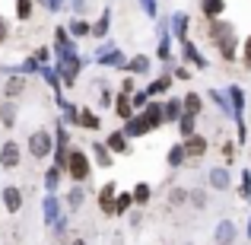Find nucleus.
<instances>
[{
	"label": "nucleus",
	"mask_w": 251,
	"mask_h": 245,
	"mask_svg": "<svg viewBox=\"0 0 251 245\" xmlns=\"http://www.w3.org/2000/svg\"><path fill=\"white\" fill-rule=\"evenodd\" d=\"M67 172H70V178H74V182H86V178H89V156H86L83 150H70Z\"/></svg>",
	"instance_id": "f257e3e1"
},
{
	"label": "nucleus",
	"mask_w": 251,
	"mask_h": 245,
	"mask_svg": "<svg viewBox=\"0 0 251 245\" xmlns=\"http://www.w3.org/2000/svg\"><path fill=\"white\" fill-rule=\"evenodd\" d=\"M51 150H54V140H51L48 131H35V134L29 137V153H32V160H45Z\"/></svg>",
	"instance_id": "f03ea898"
},
{
	"label": "nucleus",
	"mask_w": 251,
	"mask_h": 245,
	"mask_svg": "<svg viewBox=\"0 0 251 245\" xmlns=\"http://www.w3.org/2000/svg\"><path fill=\"white\" fill-rule=\"evenodd\" d=\"M19 156H23V150H19L16 140H6L3 147H0V165H3V169H16Z\"/></svg>",
	"instance_id": "7ed1b4c3"
},
{
	"label": "nucleus",
	"mask_w": 251,
	"mask_h": 245,
	"mask_svg": "<svg viewBox=\"0 0 251 245\" xmlns=\"http://www.w3.org/2000/svg\"><path fill=\"white\" fill-rule=\"evenodd\" d=\"M203 153H207V140H203L201 134H191L188 140H184V156H188V160H201Z\"/></svg>",
	"instance_id": "20e7f679"
},
{
	"label": "nucleus",
	"mask_w": 251,
	"mask_h": 245,
	"mask_svg": "<svg viewBox=\"0 0 251 245\" xmlns=\"http://www.w3.org/2000/svg\"><path fill=\"white\" fill-rule=\"evenodd\" d=\"M0 197H3V207L10 210V214H19V207H23V191H19L16 185H6Z\"/></svg>",
	"instance_id": "39448f33"
},
{
	"label": "nucleus",
	"mask_w": 251,
	"mask_h": 245,
	"mask_svg": "<svg viewBox=\"0 0 251 245\" xmlns=\"http://www.w3.org/2000/svg\"><path fill=\"white\" fill-rule=\"evenodd\" d=\"M99 207H102V214H115V182H108L99 191Z\"/></svg>",
	"instance_id": "423d86ee"
},
{
	"label": "nucleus",
	"mask_w": 251,
	"mask_h": 245,
	"mask_svg": "<svg viewBox=\"0 0 251 245\" xmlns=\"http://www.w3.org/2000/svg\"><path fill=\"white\" fill-rule=\"evenodd\" d=\"M147 131H153V128H150L147 115H140V118H130V121H127V131H124V134H130V137H143Z\"/></svg>",
	"instance_id": "0eeeda50"
},
{
	"label": "nucleus",
	"mask_w": 251,
	"mask_h": 245,
	"mask_svg": "<svg viewBox=\"0 0 251 245\" xmlns=\"http://www.w3.org/2000/svg\"><path fill=\"white\" fill-rule=\"evenodd\" d=\"M201 10L207 13L210 19H220L223 10H226V0H201Z\"/></svg>",
	"instance_id": "6e6552de"
},
{
	"label": "nucleus",
	"mask_w": 251,
	"mask_h": 245,
	"mask_svg": "<svg viewBox=\"0 0 251 245\" xmlns=\"http://www.w3.org/2000/svg\"><path fill=\"white\" fill-rule=\"evenodd\" d=\"M115 115H118V118H124V121H130V118H134V105H130V99H127V96H118V102H115Z\"/></svg>",
	"instance_id": "1a4fd4ad"
},
{
	"label": "nucleus",
	"mask_w": 251,
	"mask_h": 245,
	"mask_svg": "<svg viewBox=\"0 0 251 245\" xmlns=\"http://www.w3.org/2000/svg\"><path fill=\"white\" fill-rule=\"evenodd\" d=\"M181 115H184V109H181V102H175V99L162 105V118H166V121H178Z\"/></svg>",
	"instance_id": "9d476101"
},
{
	"label": "nucleus",
	"mask_w": 251,
	"mask_h": 245,
	"mask_svg": "<svg viewBox=\"0 0 251 245\" xmlns=\"http://www.w3.org/2000/svg\"><path fill=\"white\" fill-rule=\"evenodd\" d=\"M25 89V80L23 77H10V80L3 83V92H6V99H13V96H19V92Z\"/></svg>",
	"instance_id": "9b49d317"
},
{
	"label": "nucleus",
	"mask_w": 251,
	"mask_h": 245,
	"mask_svg": "<svg viewBox=\"0 0 251 245\" xmlns=\"http://www.w3.org/2000/svg\"><path fill=\"white\" fill-rule=\"evenodd\" d=\"M0 124H6V128H13V124H16V105H13V102H3V105H0Z\"/></svg>",
	"instance_id": "f8f14e48"
},
{
	"label": "nucleus",
	"mask_w": 251,
	"mask_h": 245,
	"mask_svg": "<svg viewBox=\"0 0 251 245\" xmlns=\"http://www.w3.org/2000/svg\"><path fill=\"white\" fill-rule=\"evenodd\" d=\"M210 185H213L216 191L229 188V172L226 169H213V172H210Z\"/></svg>",
	"instance_id": "ddd939ff"
},
{
	"label": "nucleus",
	"mask_w": 251,
	"mask_h": 245,
	"mask_svg": "<svg viewBox=\"0 0 251 245\" xmlns=\"http://www.w3.org/2000/svg\"><path fill=\"white\" fill-rule=\"evenodd\" d=\"M105 147H108L111 153H124V150H127V137L118 131V134H111V137H108V143H105Z\"/></svg>",
	"instance_id": "4468645a"
},
{
	"label": "nucleus",
	"mask_w": 251,
	"mask_h": 245,
	"mask_svg": "<svg viewBox=\"0 0 251 245\" xmlns=\"http://www.w3.org/2000/svg\"><path fill=\"white\" fill-rule=\"evenodd\" d=\"M184 115H197V111H201V96H197V92H188V96H184Z\"/></svg>",
	"instance_id": "2eb2a0df"
},
{
	"label": "nucleus",
	"mask_w": 251,
	"mask_h": 245,
	"mask_svg": "<svg viewBox=\"0 0 251 245\" xmlns=\"http://www.w3.org/2000/svg\"><path fill=\"white\" fill-rule=\"evenodd\" d=\"M32 10H35V0H16V19H32Z\"/></svg>",
	"instance_id": "dca6fc26"
},
{
	"label": "nucleus",
	"mask_w": 251,
	"mask_h": 245,
	"mask_svg": "<svg viewBox=\"0 0 251 245\" xmlns=\"http://www.w3.org/2000/svg\"><path fill=\"white\" fill-rule=\"evenodd\" d=\"M92 153H96L99 165H111V150L105 147V143H92Z\"/></svg>",
	"instance_id": "f3484780"
},
{
	"label": "nucleus",
	"mask_w": 251,
	"mask_h": 245,
	"mask_svg": "<svg viewBox=\"0 0 251 245\" xmlns=\"http://www.w3.org/2000/svg\"><path fill=\"white\" fill-rule=\"evenodd\" d=\"M57 182H61V165H51L48 175H45V188L54 191V188H57Z\"/></svg>",
	"instance_id": "a211bd4d"
},
{
	"label": "nucleus",
	"mask_w": 251,
	"mask_h": 245,
	"mask_svg": "<svg viewBox=\"0 0 251 245\" xmlns=\"http://www.w3.org/2000/svg\"><path fill=\"white\" fill-rule=\"evenodd\" d=\"M150 194H153V191H150V185H147V182H140V185L134 188V201H137V204H147V201H150Z\"/></svg>",
	"instance_id": "6ab92c4d"
},
{
	"label": "nucleus",
	"mask_w": 251,
	"mask_h": 245,
	"mask_svg": "<svg viewBox=\"0 0 251 245\" xmlns=\"http://www.w3.org/2000/svg\"><path fill=\"white\" fill-rule=\"evenodd\" d=\"M184 160H188V156H184V147H172L169 150V165H184Z\"/></svg>",
	"instance_id": "aec40b11"
},
{
	"label": "nucleus",
	"mask_w": 251,
	"mask_h": 245,
	"mask_svg": "<svg viewBox=\"0 0 251 245\" xmlns=\"http://www.w3.org/2000/svg\"><path fill=\"white\" fill-rule=\"evenodd\" d=\"M130 204H134V194H118L115 197V214H124Z\"/></svg>",
	"instance_id": "412c9836"
},
{
	"label": "nucleus",
	"mask_w": 251,
	"mask_h": 245,
	"mask_svg": "<svg viewBox=\"0 0 251 245\" xmlns=\"http://www.w3.org/2000/svg\"><path fill=\"white\" fill-rule=\"evenodd\" d=\"M76 121H80L83 128H92V131L99 128V115H92V111H80V118H76Z\"/></svg>",
	"instance_id": "4be33fe9"
},
{
	"label": "nucleus",
	"mask_w": 251,
	"mask_h": 245,
	"mask_svg": "<svg viewBox=\"0 0 251 245\" xmlns=\"http://www.w3.org/2000/svg\"><path fill=\"white\" fill-rule=\"evenodd\" d=\"M184 57H188L191 64H197V67H203V61H201V51H197V48H194V45H191V42L184 45Z\"/></svg>",
	"instance_id": "5701e85b"
},
{
	"label": "nucleus",
	"mask_w": 251,
	"mask_h": 245,
	"mask_svg": "<svg viewBox=\"0 0 251 245\" xmlns=\"http://www.w3.org/2000/svg\"><path fill=\"white\" fill-rule=\"evenodd\" d=\"M178 121H181V134H184V137L194 134V115H181Z\"/></svg>",
	"instance_id": "b1692460"
},
{
	"label": "nucleus",
	"mask_w": 251,
	"mask_h": 245,
	"mask_svg": "<svg viewBox=\"0 0 251 245\" xmlns=\"http://www.w3.org/2000/svg\"><path fill=\"white\" fill-rule=\"evenodd\" d=\"M70 32H74V35H92V26L83 23V19H76V23L70 26Z\"/></svg>",
	"instance_id": "393cba45"
},
{
	"label": "nucleus",
	"mask_w": 251,
	"mask_h": 245,
	"mask_svg": "<svg viewBox=\"0 0 251 245\" xmlns=\"http://www.w3.org/2000/svg\"><path fill=\"white\" fill-rule=\"evenodd\" d=\"M105 32H108V13H102V19L92 26V35H105Z\"/></svg>",
	"instance_id": "a878e982"
},
{
	"label": "nucleus",
	"mask_w": 251,
	"mask_h": 245,
	"mask_svg": "<svg viewBox=\"0 0 251 245\" xmlns=\"http://www.w3.org/2000/svg\"><path fill=\"white\" fill-rule=\"evenodd\" d=\"M216 239H220V242H232V226H229V223H223V226L216 229Z\"/></svg>",
	"instance_id": "bb28decb"
},
{
	"label": "nucleus",
	"mask_w": 251,
	"mask_h": 245,
	"mask_svg": "<svg viewBox=\"0 0 251 245\" xmlns=\"http://www.w3.org/2000/svg\"><path fill=\"white\" fill-rule=\"evenodd\" d=\"M184 197H188V194H184L181 188H175V191L169 194V204H184Z\"/></svg>",
	"instance_id": "cd10ccee"
},
{
	"label": "nucleus",
	"mask_w": 251,
	"mask_h": 245,
	"mask_svg": "<svg viewBox=\"0 0 251 245\" xmlns=\"http://www.w3.org/2000/svg\"><path fill=\"white\" fill-rule=\"evenodd\" d=\"M147 67H150V61H147V57H137V61L130 64V70H137V74H143Z\"/></svg>",
	"instance_id": "c85d7f7f"
},
{
	"label": "nucleus",
	"mask_w": 251,
	"mask_h": 245,
	"mask_svg": "<svg viewBox=\"0 0 251 245\" xmlns=\"http://www.w3.org/2000/svg\"><path fill=\"white\" fill-rule=\"evenodd\" d=\"M80 201H83V191L74 188V191H70V207H80Z\"/></svg>",
	"instance_id": "c756f323"
},
{
	"label": "nucleus",
	"mask_w": 251,
	"mask_h": 245,
	"mask_svg": "<svg viewBox=\"0 0 251 245\" xmlns=\"http://www.w3.org/2000/svg\"><path fill=\"white\" fill-rule=\"evenodd\" d=\"M242 61H245L248 67H251V38H248L245 45H242Z\"/></svg>",
	"instance_id": "7c9ffc66"
},
{
	"label": "nucleus",
	"mask_w": 251,
	"mask_h": 245,
	"mask_svg": "<svg viewBox=\"0 0 251 245\" xmlns=\"http://www.w3.org/2000/svg\"><path fill=\"white\" fill-rule=\"evenodd\" d=\"M6 35H10V26H6V19L0 16V45L6 42Z\"/></svg>",
	"instance_id": "2f4dec72"
},
{
	"label": "nucleus",
	"mask_w": 251,
	"mask_h": 245,
	"mask_svg": "<svg viewBox=\"0 0 251 245\" xmlns=\"http://www.w3.org/2000/svg\"><path fill=\"white\" fill-rule=\"evenodd\" d=\"M35 61H38V64L48 61V48H38V51H35Z\"/></svg>",
	"instance_id": "473e14b6"
},
{
	"label": "nucleus",
	"mask_w": 251,
	"mask_h": 245,
	"mask_svg": "<svg viewBox=\"0 0 251 245\" xmlns=\"http://www.w3.org/2000/svg\"><path fill=\"white\" fill-rule=\"evenodd\" d=\"M48 10H64V0H48Z\"/></svg>",
	"instance_id": "72a5a7b5"
},
{
	"label": "nucleus",
	"mask_w": 251,
	"mask_h": 245,
	"mask_svg": "<svg viewBox=\"0 0 251 245\" xmlns=\"http://www.w3.org/2000/svg\"><path fill=\"white\" fill-rule=\"evenodd\" d=\"M143 10H147V13H150V16H153V13H156V6H153V0H143Z\"/></svg>",
	"instance_id": "f704fd0d"
},
{
	"label": "nucleus",
	"mask_w": 251,
	"mask_h": 245,
	"mask_svg": "<svg viewBox=\"0 0 251 245\" xmlns=\"http://www.w3.org/2000/svg\"><path fill=\"white\" fill-rule=\"evenodd\" d=\"M70 245H86V242H83V239H74V242H70Z\"/></svg>",
	"instance_id": "c9c22d12"
}]
</instances>
